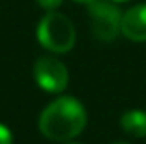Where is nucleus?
<instances>
[{"label":"nucleus","instance_id":"f257e3e1","mask_svg":"<svg viewBox=\"0 0 146 144\" xmlns=\"http://www.w3.org/2000/svg\"><path fill=\"white\" fill-rule=\"evenodd\" d=\"M87 124L85 107L72 96H61L48 104L39 116V129L50 141L67 142L78 137Z\"/></svg>","mask_w":146,"mask_h":144},{"label":"nucleus","instance_id":"f03ea898","mask_svg":"<svg viewBox=\"0 0 146 144\" xmlns=\"http://www.w3.org/2000/svg\"><path fill=\"white\" fill-rule=\"evenodd\" d=\"M37 41L54 54H67L76 44V30L70 18L56 9L48 11L37 24Z\"/></svg>","mask_w":146,"mask_h":144},{"label":"nucleus","instance_id":"7ed1b4c3","mask_svg":"<svg viewBox=\"0 0 146 144\" xmlns=\"http://www.w3.org/2000/svg\"><path fill=\"white\" fill-rule=\"evenodd\" d=\"M87 9H89V22L93 35L104 43L117 39L122 22L120 9L111 0H93L87 4Z\"/></svg>","mask_w":146,"mask_h":144},{"label":"nucleus","instance_id":"20e7f679","mask_svg":"<svg viewBox=\"0 0 146 144\" xmlns=\"http://www.w3.org/2000/svg\"><path fill=\"white\" fill-rule=\"evenodd\" d=\"M33 78L46 92H61L68 85V70L59 59L41 55L33 65Z\"/></svg>","mask_w":146,"mask_h":144},{"label":"nucleus","instance_id":"39448f33","mask_svg":"<svg viewBox=\"0 0 146 144\" xmlns=\"http://www.w3.org/2000/svg\"><path fill=\"white\" fill-rule=\"evenodd\" d=\"M120 33L129 41L146 43V4L129 7L122 15Z\"/></svg>","mask_w":146,"mask_h":144},{"label":"nucleus","instance_id":"423d86ee","mask_svg":"<svg viewBox=\"0 0 146 144\" xmlns=\"http://www.w3.org/2000/svg\"><path fill=\"white\" fill-rule=\"evenodd\" d=\"M120 127L131 137H146V111L129 109L120 116Z\"/></svg>","mask_w":146,"mask_h":144},{"label":"nucleus","instance_id":"0eeeda50","mask_svg":"<svg viewBox=\"0 0 146 144\" xmlns=\"http://www.w3.org/2000/svg\"><path fill=\"white\" fill-rule=\"evenodd\" d=\"M37 4L46 11H54L56 7H59L63 4V0H37Z\"/></svg>","mask_w":146,"mask_h":144},{"label":"nucleus","instance_id":"6e6552de","mask_svg":"<svg viewBox=\"0 0 146 144\" xmlns=\"http://www.w3.org/2000/svg\"><path fill=\"white\" fill-rule=\"evenodd\" d=\"M0 144H13V135L4 124H0Z\"/></svg>","mask_w":146,"mask_h":144},{"label":"nucleus","instance_id":"1a4fd4ad","mask_svg":"<svg viewBox=\"0 0 146 144\" xmlns=\"http://www.w3.org/2000/svg\"><path fill=\"white\" fill-rule=\"evenodd\" d=\"M76 2H82V4H89V2H93V0H76Z\"/></svg>","mask_w":146,"mask_h":144},{"label":"nucleus","instance_id":"9d476101","mask_svg":"<svg viewBox=\"0 0 146 144\" xmlns=\"http://www.w3.org/2000/svg\"><path fill=\"white\" fill-rule=\"evenodd\" d=\"M65 144H82V142H65Z\"/></svg>","mask_w":146,"mask_h":144},{"label":"nucleus","instance_id":"9b49d317","mask_svg":"<svg viewBox=\"0 0 146 144\" xmlns=\"http://www.w3.org/2000/svg\"><path fill=\"white\" fill-rule=\"evenodd\" d=\"M115 2H126V0H115Z\"/></svg>","mask_w":146,"mask_h":144},{"label":"nucleus","instance_id":"f8f14e48","mask_svg":"<svg viewBox=\"0 0 146 144\" xmlns=\"http://www.w3.org/2000/svg\"><path fill=\"white\" fill-rule=\"evenodd\" d=\"M118 144H128V142H118Z\"/></svg>","mask_w":146,"mask_h":144}]
</instances>
